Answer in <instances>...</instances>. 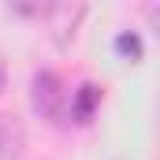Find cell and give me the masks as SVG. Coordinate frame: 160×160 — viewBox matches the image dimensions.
<instances>
[{
    "instance_id": "obj_6",
    "label": "cell",
    "mask_w": 160,
    "mask_h": 160,
    "mask_svg": "<svg viewBox=\"0 0 160 160\" xmlns=\"http://www.w3.org/2000/svg\"><path fill=\"white\" fill-rule=\"evenodd\" d=\"M0 89H4V67H0Z\"/></svg>"
},
{
    "instance_id": "obj_4",
    "label": "cell",
    "mask_w": 160,
    "mask_h": 160,
    "mask_svg": "<svg viewBox=\"0 0 160 160\" xmlns=\"http://www.w3.org/2000/svg\"><path fill=\"white\" fill-rule=\"evenodd\" d=\"M97 101H101V89H97L93 82H86V86H78V89L71 93L67 112H71L75 119H89V116H93V108H97Z\"/></svg>"
},
{
    "instance_id": "obj_1",
    "label": "cell",
    "mask_w": 160,
    "mask_h": 160,
    "mask_svg": "<svg viewBox=\"0 0 160 160\" xmlns=\"http://www.w3.org/2000/svg\"><path fill=\"white\" fill-rule=\"evenodd\" d=\"M67 101H71V93H67V86L56 71H38L30 78V104L45 119H60L67 112Z\"/></svg>"
},
{
    "instance_id": "obj_5",
    "label": "cell",
    "mask_w": 160,
    "mask_h": 160,
    "mask_svg": "<svg viewBox=\"0 0 160 160\" xmlns=\"http://www.w3.org/2000/svg\"><path fill=\"white\" fill-rule=\"evenodd\" d=\"M116 48H119V52H127V56H134V60H138V56H142V38H138L134 30H123L119 38H116Z\"/></svg>"
},
{
    "instance_id": "obj_3",
    "label": "cell",
    "mask_w": 160,
    "mask_h": 160,
    "mask_svg": "<svg viewBox=\"0 0 160 160\" xmlns=\"http://www.w3.org/2000/svg\"><path fill=\"white\" fill-rule=\"evenodd\" d=\"M22 149H26V134H22L19 119L0 112V160H19Z\"/></svg>"
},
{
    "instance_id": "obj_2",
    "label": "cell",
    "mask_w": 160,
    "mask_h": 160,
    "mask_svg": "<svg viewBox=\"0 0 160 160\" xmlns=\"http://www.w3.org/2000/svg\"><path fill=\"white\" fill-rule=\"evenodd\" d=\"M86 15V8L82 4H48V26H52V38H56V45H67V41L75 38V26H78V19Z\"/></svg>"
}]
</instances>
